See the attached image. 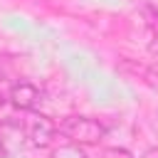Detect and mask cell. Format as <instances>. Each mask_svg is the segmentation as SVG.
I'll return each mask as SVG.
<instances>
[{
	"label": "cell",
	"mask_w": 158,
	"mask_h": 158,
	"mask_svg": "<svg viewBox=\"0 0 158 158\" xmlns=\"http://www.w3.org/2000/svg\"><path fill=\"white\" fill-rule=\"evenodd\" d=\"M148 7H151V12H153V17L158 20V0H151V2H148Z\"/></svg>",
	"instance_id": "cell-7"
},
{
	"label": "cell",
	"mask_w": 158,
	"mask_h": 158,
	"mask_svg": "<svg viewBox=\"0 0 158 158\" xmlns=\"http://www.w3.org/2000/svg\"><path fill=\"white\" fill-rule=\"evenodd\" d=\"M22 128H25L30 143L37 146V148L49 146L52 138H54V133H57V123H54L52 118L42 116V114H35V111H27V118H25Z\"/></svg>",
	"instance_id": "cell-2"
},
{
	"label": "cell",
	"mask_w": 158,
	"mask_h": 158,
	"mask_svg": "<svg viewBox=\"0 0 158 158\" xmlns=\"http://www.w3.org/2000/svg\"><path fill=\"white\" fill-rule=\"evenodd\" d=\"M40 99H42L40 96V89L35 84H30V81H17L10 89V101L20 111H35V106L40 104Z\"/></svg>",
	"instance_id": "cell-3"
},
{
	"label": "cell",
	"mask_w": 158,
	"mask_h": 158,
	"mask_svg": "<svg viewBox=\"0 0 158 158\" xmlns=\"http://www.w3.org/2000/svg\"><path fill=\"white\" fill-rule=\"evenodd\" d=\"M57 131L77 146H94L106 136V126L91 116H67L57 126Z\"/></svg>",
	"instance_id": "cell-1"
},
{
	"label": "cell",
	"mask_w": 158,
	"mask_h": 158,
	"mask_svg": "<svg viewBox=\"0 0 158 158\" xmlns=\"http://www.w3.org/2000/svg\"><path fill=\"white\" fill-rule=\"evenodd\" d=\"M96 158H133L126 148H104Z\"/></svg>",
	"instance_id": "cell-5"
},
{
	"label": "cell",
	"mask_w": 158,
	"mask_h": 158,
	"mask_svg": "<svg viewBox=\"0 0 158 158\" xmlns=\"http://www.w3.org/2000/svg\"><path fill=\"white\" fill-rule=\"evenodd\" d=\"M0 79H2V72H0Z\"/></svg>",
	"instance_id": "cell-9"
},
{
	"label": "cell",
	"mask_w": 158,
	"mask_h": 158,
	"mask_svg": "<svg viewBox=\"0 0 158 158\" xmlns=\"http://www.w3.org/2000/svg\"><path fill=\"white\" fill-rule=\"evenodd\" d=\"M0 156H2V143H0Z\"/></svg>",
	"instance_id": "cell-8"
},
{
	"label": "cell",
	"mask_w": 158,
	"mask_h": 158,
	"mask_svg": "<svg viewBox=\"0 0 158 158\" xmlns=\"http://www.w3.org/2000/svg\"><path fill=\"white\" fill-rule=\"evenodd\" d=\"M49 158H89V156L84 153L81 146H77V143H64V146L54 148V151L49 153Z\"/></svg>",
	"instance_id": "cell-4"
},
{
	"label": "cell",
	"mask_w": 158,
	"mask_h": 158,
	"mask_svg": "<svg viewBox=\"0 0 158 158\" xmlns=\"http://www.w3.org/2000/svg\"><path fill=\"white\" fill-rule=\"evenodd\" d=\"M148 49L153 54H158V25L153 27V35H151V42H148Z\"/></svg>",
	"instance_id": "cell-6"
}]
</instances>
